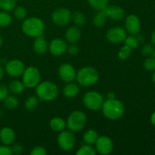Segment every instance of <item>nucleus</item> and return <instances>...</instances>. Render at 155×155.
Listing matches in <instances>:
<instances>
[{"instance_id": "obj_29", "label": "nucleus", "mask_w": 155, "mask_h": 155, "mask_svg": "<svg viewBox=\"0 0 155 155\" xmlns=\"http://www.w3.org/2000/svg\"><path fill=\"white\" fill-rule=\"evenodd\" d=\"M39 104V100L36 96H30L26 99L24 105L27 110H33L37 107Z\"/></svg>"}, {"instance_id": "obj_4", "label": "nucleus", "mask_w": 155, "mask_h": 155, "mask_svg": "<svg viewBox=\"0 0 155 155\" xmlns=\"http://www.w3.org/2000/svg\"><path fill=\"white\" fill-rule=\"evenodd\" d=\"M99 76L95 68L91 67H84L77 74L76 79L77 83L82 86H91L98 82Z\"/></svg>"}, {"instance_id": "obj_1", "label": "nucleus", "mask_w": 155, "mask_h": 155, "mask_svg": "<svg viewBox=\"0 0 155 155\" xmlns=\"http://www.w3.org/2000/svg\"><path fill=\"white\" fill-rule=\"evenodd\" d=\"M102 112L104 116L111 120H117L124 115L125 112L124 104L116 98H108L103 102Z\"/></svg>"}, {"instance_id": "obj_18", "label": "nucleus", "mask_w": 155, "mask_h": 155, "mask_svg": "<svg viewBox=\"0 0 155 155\" xmlns=\"http://www.w3.org/2000/svg\"><path fill=\"white\" fill-rule=\"evenodd\" d=\"M33 48L34 51L37 54H45L48 49V45L46 40L42 36L36 37L33 44Z\"/></svg>"}, {"instance_id": "obj_43", "label": "nucleus", "mask_w": 155, "mask_h": 155, "mask_svg": "<svg viewBox=\"0 0 155 155\" xmlns=\"http://www.w3.org/2000/svg\"><path fill=\"white\" fill-rule=\"evenodd\" d=\"M151 124L155 127V111L151 114Z\"/></svg>"}, {"instance_id": "obj_11", "label": "nucleus", "mask_w": 155, "mask_h": 155, "mask_svg": "<svg viewBox=\"0 0 155 155\" xmlns=\"http://www.w3.org/2000/svg\"><path fill=\"white\" fill-rule=\"evenodd\" d=\"M95 144V150L101 154H109L113 151V142L106 136H98Z\"/></svg>"}, {"instance_id": "obj_16", "label": "nucleus", "mask_w": 155, "mask_h": 155, "mask_svg": "<svg viewBox=\"0 0 155 155\" xmlns=\"http://www.w3.org/2000/svg\"><path fill=\"white\" fill-rule=\"evenodd\" d=\"M106 17L114 21H120L124 17V10L118 5H107L103 10Z\"/></svg>"}, {"instance_id": "obj_13", "label": "nucleus", "mask_w": 155, "mask_h": 155, "mask_svg": "<svg viewBox=\"0 0 155 155\" xmlns=\"http://www.w3.org/2000/svg\"><path fill=\"white\" fill-rule=\"evenodd\" d=\"M127 37V32L123 27L116 26L111 27L107 30L106 33V38L112 43H120L124 42Z\"/></svg>"}, {"instance_id": "obj_19", "label": "nucleus", "mask_w": 155, "mask_h": 155, "mask_svg": "<svg viewBox=\"0 0 155 155\" xmlns=\"http://www.w3.org/2000/svg\"><path fill=\"white\" fill-rule=\"evenodd\" d=\"M81 37V31L77 27H71L68 29L65 33L66 40L70 43H76L80 40Z\"/></svg>"}, {"instance_id": "obj_32", "label": "nucleus", "mask_w": 155, "mask_h": 155, "mask_svg": "<svg viewBox=\"0 0 155 155\" xmlns=\"http://www.w3.org/2000/svg\"><path fill=\"white\" fill-rule=\"evenodd\" d=\"M12 22V17L8 12L2 11L0 12V27H5L8 26Z\"/></svg>"}, {"instance_id": "obj_37", "label": "nucleus", "mask_w": 155, "mask_h": 155, "mask_svg": "<svg viewBox=\"0 0 155 155\" xmlns=\"http://www.w3.org/2000/svg\"><path fill=\"white\" fill-rule=\"evenodd\" d=\"M154 49V48L153 45H151V44H145L142 49V54L145 56L151 55V52H152Z\"/></svg>"}, {"instance_id": "obj_9", "label": "nucleus", "mask_w": 155, "mask_h": 155, "mask_svg": "<svg viewBox=\"0 0 155 155\" xmlns=\"http://www.w3.org/2000/svg\"><path fill=\"white\" fill-rule=\"evenodd\" d=\"M72 15L68 8H61L53 12L51 14V21L58 26H65L71 21Z\"/></svg>"}, {"instance_id": "obj_38", "label": "nucleus", "mask_w": 155, "mask_h": 155, "mask_svg": "<svg viewBox=\"0 0 155 155\" xmlns=\"http://www.w3.org/2000/svg\"><path fill=\"white\" fill-rule=\"evenodd\" d=\"M46 151L45 148L42 146H37L33 148L30 152L31 155H45L46 154Z\"/></svg>"}, {"instance_id": "obj_30", "label": "nucleus", "mask_w": 155, "mask_h": 155, "mask_svg": "<svg viewBox=\"0 0 155 155\" xmlns=\"http://www.w3.org/2000/svg\"><path fill=\"white\" fill-rule=\"evenodd\" d=\"M73 21L74 23L77 27H82L86 24V17L83 15V13L80 12H75L74 15H72Z\"/></svg>"}, {"instance_id": "obj_3", "label": "nucleus", "mask_w": 155, "mask_h": 155, "mask_svg": "<svg viewBox=\"0 0 155 155\" xmlns=\"http://www.w3.org/2000/svg\"><path fill=\"white\" fill-rule=\"evenodd\" d=\"M36 93L42 101H52L58 95V88L51 81H43L36 86Z\"/></svg>"}, {"instance_id": "obj_12", "label": "nucleus", "mask_w": 155, "mask_h": 155, "mask_svg": "<svg viewBox=\"0 0 155 155\" xmlns=\"http://www.w3.org/2000/svg\"><path fill=\"white\" fill-rule=\"evenodd\" d=\"M58 75L61 80L65 83H71L76 79L77 71L75 68L68 63H64L59 67Z\"/></svg>"}, {"instance_id": "obj_25", "label": "nucleus", "mask_w": 155, "mask_h": 155, "mask_svg": "<svg viewBox=\"0 0 155 155\" xmlns=\"http://www.w3.org/2000/svg\"><path fill=\"white\" fill-rule=\"evenodd\" d=\"M3 101H4V106L5 107V108L9 109V110H13V109L16 108L19 104L18 99L14 95H8L3 100Z\"/></svg>"}, {"instance_id": "obj_24", "label": "nucleus", "mask_w": 155, "mask_h": 155, "mask_svg": "<svg viewBox=\"0 0 155 155\" xmlns=\"http://www.w3.org/2000/svg\"><path fill=\"white\" fill-rule=\"evenodd\" d=\"M106 15L103 12V11H99L98 13L95 14L92 19V23L93 25L96 27H101L104 25L106 21Z\"/></svg>"}, {"instance_id": "obj_46", "label": "nucleus", "mask_w": 155, "mask_h": 155, "mask_svg": "<svg viewBox=\"0 0 155 155\" xmlns=\"http://www.w3.org/2000/svg\"><path fill=\"white\" fill-rule=\"evenodd\" d=\"M152 82H153V83L155 85V72L153 74V75H152Z\"/></svg>"}, {"instance_id": "obj_15", "label": "nucleus", "mask_w": 155, "mask_h": 155, "mask_svg": "<svg viewBox=\"0 0 155 155\" xmlns=\"http://www.w3.org/2000/svg\"><path fill=\"white\" fill-rule=\"evenodd\" d=\"M126 30L130 34H138L140 31L141 23L140 20L136 15H130L127 17L125 21Z\"/></svg>"}, {"instance_id": "obj_26", "label": "nucleus", "mask_w": 155, "mask_h": 155, "mask_svg": "<svg viewBox=\"0 0 155 155\" xmlns=\"http://www.w3.org/2000/svg\"><path fill=\"white\" fill-rule=\"evenodd\" d=\"M88 2L91 7L95 10L103 11L108 4V0H88Z\"/></svg>"}, {"instance_id": "obj_42", "label": "nucleus", "mask_w": 155, "mask_h": 155, "mask_svg": "<svg viewBox=\"0 0 155 155\" xmlns=\"http://www.w3.org/2000/svg\"><path fill=\"white\" fill-rule=\"evenodd\" d=\"M5 73V70L3 68L2 66H1V65H0V80H2V79L4 77Z\"/></svg>"}, {"instance_id": "obj_36", "label": "nucleus", "mask_w": 155, "mask_h": 155, "mask_svg": "<svg viewBox=\"0 0 155 155\" xmlns=\"http://www.w3.org/2000/svg\"><path fill=\"white\" fill-rule=\"evenodd\" d=\"M67 51H68V54L71 55H76L80 51V48L77 45H75V43H71V45H68Z\"/></svg>"}, {"instance_id": "obj_22", "label": "nucleus", "mask_w": 155, "mask_h": 155, "mask_svg": "<svg viewBox=\"0 0 155 155\" xmlns=\"http://www.w3.org/2000/svg\"><path fill=\"white\" fill-rule=\"evenodd\" d=\"M24 88H25V86H24L23 82L15 80H12V82H10L8 89V90L10 91V92H12V93L20 94L24 91Z\"/></svg>"}, {"instance_id": "obj_48", "label": "nucleus", "mask_w": 155, "mask_h": 155, "mask_svg": "<svg viewBox=\"0 0 155 155\" xmlns=\"http://www.w3.org/2000/svg\"><path fill=\"white\" fill-rule=\"evenodd\" d=\"M2 44V37H1V36H0V47H1Z\"/></svg>"}, {"instance_id": "obj_5", "label": "nucleus", "mask_w": 155, "mask_h": 155, "mask_svg": "<svg viewBox=\"0 0 155 155\" xmlns=\"http://www.w3.org/2000/svg\"><path fill=\"white\" fill-rule=\"evenodd\" d=\"M86 123V114L81 110H74L68 117L67 127L71 131L79 132L84 128Z\"/></svg>"}, {"instance_id": "obj_31", "label": "nucleus", "mask_w": 155, "mask_h": 155, "mask_svg": "<svg viewBox=\"0 0 155 155\" xmlns=\"http://www.w3.org/2000/svg\"><path fill=\"white\" fill-rule=\"evenodd\" d=\"M124 42H125V45H127V46L130 47L132 50L138 48L139 44V40H138L137 37L134 36L133 35H130V36H127V37L124 39Z\"/></svg>"}, {"instance_id": "obj_27", "label": "nucleus", "mask_w": 155, "mask_h": 155, "mask_svg": "<svg viewBox=\"0 0 155 155\" xmlns=\"http://www.w3.org/2000/svg\"><path fill=\"white\" fill-rule=\"evenodd\" d=\"M18 0H0V8L5 12L14 10L17 5Z\"/></svg>"}, {"instance_id": "obj_23", "label": "nucleus", "mask_w": 155, "mask_h": 155, "mask_svg": "<svg viewBox=\"0 0 155 155\" xmlns=\"http://www.w3.org/2000/svg\"><path fill=\"white\" fill-rule=\"evenodd\" d=\"M98 138V134L95 130H89L83 135V140L85 143L89 145H93L95 143L97 139Z\"/></svg>"}, {"instance_id": "obj_6", "label": "nucleus", "mask_w": 155, "mask_h": 155, "mask_svg": "<svg viewBox=\"0 0 155 155\" xmlns=\"http://www.w3.org/2000/svg\"><path fill=\"white\" fill-rule=\"evenodd\" d=\"M22 75V82L25 87L34 88L40 83L41 74L35 67L25 68Z\"/></svg>"}, {"instance_id": "obj_44", "label": "nucleus", "mask_w": 155, "mask_h": 155, "mask_svg": "<svg viewBox=\"0 0 155 155\" xmlns=\"http://www.w3.org/2000/svg\"><path fill=\"white\" fill-rule=\"evenodd\" d=\"M151 42L153 43V45H155V30L153 31L152 34H151Z\"/></svg>"}, {"instance_id": "obj_35", "label": "nucleus", "mask_w": 155, "mask_h": 155, "mask_svg": "<svg viewBox=\"0 0 155 155\" xmlns=\"http://www.w3.org/2000/svg\"><path fill=\"white\" fill-rule=\"evenodd\" d=\"M144 68L148 71H155V58L153 57H149L146 58L144 61Z\"/></svg>"}, {"instance_id": "obj_28", "label": "nucleus", "mask_w": 155, "mask_h": 155, "mask_svg": "<svg viewBox=\"0 0 155 155\" xmlns=\"http://www.w3.org/2000/svg\"><path fill=\"white\" fill-rule=\"evenodd\" d=\"M76 154L77 155H95L96 154V150L92 146V145L86 144L80 147Z\"/></svg>"}, {"instance_id": "obj_40", "label": "nucleus", "mask_w": 155, "mask_h": 155, "mask_svg": "<svg viewBox=\"0 0 155 155\" xmlns=\"http://www.w3.org/2000/svg\"><path fill=\"white\" fill-rule=\"evenodd\" d=\"M12 150L9 145H3L0 146V155H12Z\"/></svg>"}, {"instance_id": "obj_2", "label": "nucleus", "mask_w": 155, "mask_h": 155, "mask_svg": "<svg viewBox=\"0 0 155 155\" xmlns=\"http://www.w3.org/2000/svg\"><path fill=\"white\" fill-rule=\"evenodd\" d=\"M22 30L30 37H38L42 36L45 30V24L42 20L36 17L26 19L22 24Z\"/></svg>"}, {"instance_id": "obj_41", "label": "nucleus", "mask_w": 155, "mask_h": 155, "mask_svg": "<svg viewBox=\"0 0 155 155\" xmlns=\"http://www.w3.org/2000/svg\"><path fill=\"white\" fill-rule=\"evenodd\" d=\"M12 154H21L23 152V151H24V148H23V146L20 143H16L13 145V146L12 147Z\"/></svg>"}, {"instance_id": "obj_8", "label": "nucleus", "mask_w": 155, "mask_h": 155, "mask_svg": "<svg viewBox=\"0 0 155 155\" xmlns=\"http://www.w3.org/2000/svg\"><path fill=\"white\" fill-rule=\"evenodd\" d=\"M58 144L63 151H69L74 148L76 144V138L72 131H61L58 136Z\"/></svg>"}, {"instance_id": "obj_21", "label": "nucleus", "mask_w": 155, "mask_h": 155, "mask_svg": "<svg viewBox=\"0 0 155 155\" xmlns=\"http://www.w3.org/2000/svg\"><path fill=\"white\" fill-rule=\"evenodd\" d=\"M49 126L51 130H54V131L61 132L64 130L67 126V124L62 118L54 117L50 121Z\"/></svg>"}, {"instance_id": "obj_33", "label": "nucleus", "mask_w": 155, "mask_h": 155, "mask_svg": "<svg viewBox=\"0 0 155 155\" xmlns=\"http://www.w3.org/2000/svg\"><path fill=\"white\" fill-rule=\"evenodd\" d=\"M131 51L132 49L130 47L127 46V45H124L122 48H120V50L118 52V57L120 60L125 61L130 58V56L131 55Z\"/></svg>"}, {"instance_id": "obj_39", "label": "nucleus", "mask_w": 155, "mask_h": 155, "mask_svg": "<svg viewBox=\"0 0 155 155\" xmlns=\"http://www.w3.org/2000/svg\"><path fill=\"white\" fill-rule=\"evenodd\" d=\"M8 91L5 85L0 84V101H3L8 95Z\"/></svg>"}, {"instance_id": "obj_10", "label": "nucleus", "mask_w": 155, "mask_h": 155, "mask_svg": "<svg viewBox=\"0 0 155 155\" xmlns=\"http://www.w3.org/2000/svg\"><path fill=\"white\" fill-rule=\"evenodd\" d=\"M5 72L9 76L13 77H20L23 74L25 70V65L21 60L14 59L8 61L5 64Z\"/></svg>"}, {"instance_id": "obj_34", "label": "nucleus", "mask_w": 155, "mask_h": 155, "mask_svg": "<svg viewBox=\"0 0 155 155\" xmlns=\"http://www.w3.org/2000/svg\"><path fill=\"white\" fill-rule=\"evenodd\" d=\"M27 15V10L22 6H18L14 8V16L19 20H23L26 18Z\"/></svg>"}, {"instance_id": "obj_17", "label": "nucleus", "mask_w": 155, "mask_h": 155, "mask_svg": "<svg viewBox=\"0 0 155 155\" xmlns=\"http://www.w3.org/2000/svg\"><path fill=\"white\" fill-rule=\"evenodd\" d=\"M15 133L10 127H3L0 130V141L3 145H11L15 141Z\"/></svg>"}, {"instance_id": "obj_14", "label": "nucleus", "mask_w": 155, "mask_h": 155, "mask_svg": "<svg viewBox=\"0 0 155 155\" xmlns=\"http://www.w3.org/2000/svg\"><path fill=\"white\" fill-rule=\"evenodd\" d=\"M67 48L68 45L66 42L60 38L54 39L48 45V50L50 53L54 56H60L64 54L67 51Z\"/></svg>"}, {"instance_id": "obj_7", "label": "nucleus", "mask_w": 155, "mask_h": 155, "mask_svg": "<svg viewBox=\"0 0 155 155\" xmlns=\"http://www.w3.org/2000/svg\"><path fill=\"white\" fill-rule=\"evenodd\" d=\"M83 102L88 109L92 110H98L102 107L104 100L101 94L95 91H90L84 95Z\"/></svg>"}, {"instance_id": "obj_47", "label": "nucleus", "mask_w": 155, "mask_h": 155, "mask_svg": "<svg viewBox=\"0 0 155 155\" xmlns=\"http://www.w3.org/2000/svg\"><path fill=\"white\" fill-rule=\"evenodd\" d=\"M151 57L154 58H155V49L153 50V51H152V52H151Z\"/></svg>"}, {"instance_id": "obj_45", "label": "nucleus", "mask_w": 155, "mask_h": 155, "mask_svg": "<svg viewBox=\"0 0 155 155\" xmlns=\"http://www.w3.org/2000/svg\"><path fill=\"white\" fill-rule=\"evenodd\" d=\"M108 98H114V94L113 92H110L108 94Z\"/></svg>"}, {"instance_id": "obj_20", "label": "nucleus", "mask_w": 155, "mask_h": 155, "mask_svg": "<svg viewBox=\"0 0 155 155\" xmlns=\"http://www.w3.org/2000/svg\"><path fill=\"white\" fill-rule=\"evenodd\" d=\"M79 86L74 83H68L63 88V94L67 98H74L79 93Z\"/></svg>"}]
</instances>
